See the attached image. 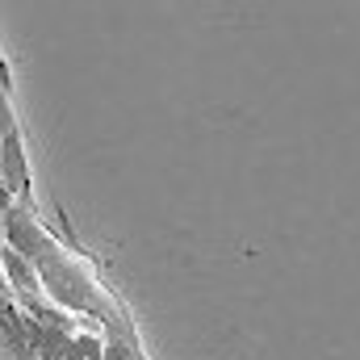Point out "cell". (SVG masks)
Here are the masks:
<instances>
[{
    "instance_id": "1",
    "label": "cell",
    "mask_w": 360,
    "mask_h": 360,
    "mask_svg": "<svg viewBox=\"0 0 360 360\" xmlns=\"http://www.w3.org/2000/svg\"><path fill=\"white\" fill-rule=\"evenodd\" d=\"M4 193H17L30 205V168H25V151L17 139L13 109H8V92H4Z\"/></svg>"
},
{
    "instance_id": "2",
    "label": "cell",
    "mask_w": 360,
    "mask_h": 360,
    "mask_svg": "<svg viewBox=\"0 0 360 360\" xmlns=\"http://www.w3.org/2000/svg\"><path fill=\"white\" fill-rule=\"evenodd\" d=\"M105 344H109V340H101L96 331H76V335L68 340V348H63L59 360H105Z\"/></svg>"
},
{
    "instance_id": "3",
    "label": "cell",
    "mask_w": 360,
    "mask_h": 360,
    "mask_svg": "<svg viewBox=\"0 0 360 360\" xmlns=\"http://www.w3.org/2000/svg\"><path fill=\"white\" fill-rule=\"evenodd\" d=\"M105 360H134V352L126 348V340H117V335H113V340L105 344Z\"/></svg>"
}]
</instances>
